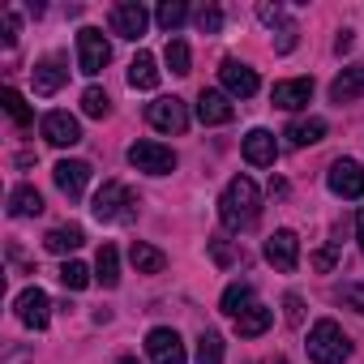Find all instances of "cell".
I'll use <instances>...</instances> for the list:
<instances>
[{
    "mask_svg": "<svg viewBox=\"0 0 364 364\" xmlns=\"http://www.w3.org/2000/svg\"><path fill=\"white\" fill-rule=\"evenodd\" d=\"M163 60H167V69H171L176 77L193 73V56H189V43H185V39H167V52H163Z\"/></svg>",
    "mask_w": 364,
    "mask_h": 364,
    "instance_id": "83f0119b",
    "label": "cell"
},
{
    "mask_svg": "<svg viewBox=\"0 0 364 364\" xmlns=\"http://www.w3.org/2000/svg\"><path fill=\"white\" fill-rule=\"evenodd\" d=\"M270 99H274V107H283V112H296V107H304V103L313 99V77H291V82H274Z\"/></svg>",
    "mask_w": 364,
    "mask_h": 364,
    "instance_id": "4fadbf2b",
    "label": "cell"
},
{
    "mask_svg": "<svg viewBox=\"0 0 364 364\" xmlns=\"http://www.w3.org/2000/svg\"><path fill=\"white\" fill-rule=\"evenodd\" d=\"M257 18H262V22H266L270 31H274V26H287V22H283V9H279V5H257Z\"/></svg>",
    "mask_w": 364,
    "mask_h": 364,
    "instance_id": "8d00e7d4",
    "label": "cell"
},
{
    "mask_svg": "<svg viewBox=\"0 0 364 364\" xmlns=\"http://www.w3.org/2000/svg\"><path fill=\"white\" fill-rule=\"evenodd\" d=\"M146 355H150L154 364H189V360H185V343H180V334L167 330V326H154V330L146 334Z\"/></svg>",
    "mask_w": 364,
    "mask_h": 364,
    "instance_id": "ba28073f",
    "label": "cell"
},
{
    "mask_svg": "<svg viewBox=\"0 0 364 364\" xmlns=\"http://www.w3.org/2000/svg\"><path fill=\"white\" fill-rule=\"evenodd\" d=\"M146 22H150V14L137 5V0H124V5L112 9V31H116L120 39H133V43H137V39L146 35Z\"/></svg>",
    "mask_w": 364,
    "mask_h": 364,
    "instance_id": "8fae6325",
    "label": "cell"
},
{
    "mask_svg": "<svg viewBox=\"0 0 364 364\" xmlns=\"http://www.w3.org/2000/svg\"><path fill=\"white\" fill-rule=\"evenodd\" d=\"M219 309H223L228 317H240L245 309H253V287H249V283H232V287L223 291V300H219Z\"/></svg>",
    "mask_w": 364,
    "mask_h": 364,
    "instance_id": "4316f807",
    "label": "cell"
},
{
    "mask_svg": "<svg viewBox=\"0 0 364 364\" xmlns=\"http://www.w3.org/2000/svg\"><path fill=\"white\" fill-rule=\"evenodd\" d=\"M129 262L137 266V274H159V270L167 266V257H163L154 245H146V240H133V249H129Z\"/></svg>",
    "mask_w": 364,
    "mask_h": 364,
    "instance_id": "d4e9b609",
    "label": "cell"
},
{
    "mask_svg": "<svg viewBox=\"0 0 364 364\" xmlns=\"http://www.w3.org/2000/svg\"><path fill=\"white\" fill-rule=\"evenodd\" d=\"M107 107H112V99H107L99 86H86V95H82V112H86V116H95V120H103V116H107Z\"/></svg>",
    "mask_w": 364,
    "mask_h": 364,
    "instance_id": "4dcf8cb0",
    "label": "cell"
},
{
    "mask_svg": "<svg viewBox=\"0 0 364 364\" xmlns=\"http://www.w3.org/2000/svg\"><path fill=\"white\" fill-rule=\"evenodd\" d=\"M334 257H338V245H330V249L313 253V266H317V270H330V266H334Z\"/></svg>",
    "mask_w": 364,
    "mask_h": 364,
    "instance_id": "f35d334b",
    "label": "cell"
},
{
    "mask_svg": "<svg viewBox=\"0 0 364 364\" xmlns=\"http://www.w3.org/2000/svg\"><path fill=\"white\" fill-rule=\"evenodd\" d=\"M146 120L159 129V133H185L189 129V103L185 99H154L150 107H146Z\"/></svg>",
    "mask_w": 364,
    "mask_h": 364,
    "instance_id": "8992f818",
    "label": "cell"
},
{
    "mask_svg": "<svg viewBox=\"0 0 364 364\" xmlns=\"http://www.w3.org/2000/svg\"><path fill=\"white\" fill-rule=\"evenodd\" d=\"M219 77H223V86L232 90V95H240V99H249V95H257V73L249 69V65H240V60H223V69H219Z\"/></svg>",
    "mask_w": 364,
    "mask_h": 364,
    "instance_id": "9a60e30c",
    "label": "cell"
},
{
    "mask_svg": "<svg viewBox=\"0 0 364 364\" xmlns=\"http://www.w3.org/2000/svg\"><path fill=\"white\" fill-rule=\"evenodd\" d=\"M129 163L137 171H146V176H167V171H176V150L163 146V141H133Z\"/></svg>",
    "mask_w": 364,
    "mask_h": 364,
    "instance_id": "277c9868",
    "label": "cell"
},
{
    "mask_svg": "<svg viewBox=\"0 0 364 364\" xmlns=\"http://www.w3.org/2000/svg\"><path fill=\"white\" fill-rule=\"evenodd\" d=\"M347 355H351V338L343 334L338 321L321 317V321L309 330V360H313V364H343Z\"/></svg>",
    "mask_w": 364,
    "mask_h": 364,
    "instance_id": "7a4b0ae2",
    "label": "cell"
},
{
    "mask_svg": "<svg viewBox=\"0 0 364 364\" xmlns=\"http://www.w3.org/2000/svg\"><path fill=\"white\" fill-rule=\"evenodd\" d=\"M257 210H262V193H257L253 180H249V176L228 180V189H223V198H219V219H223V228H228V232H245V228L257 223Z\"/></svg>",
    "mask_w": 364,
    "mask_h": 364,
    "instance_id": "6da1fadb",
    "label": "cell"
},
{
    "mask_svg": "<svg viewBox=\"0 0 364 364\" xmlns=\"http://www.w3.org/2000/svg\"><path fill=\"white\" fill-rule=\"evenodd\" d=\"M210 253H215L219 266H232V262H236V249H232L228 240H210Z\"/></svg>",
    "mask_w": 364,
    "mask_h": 364,
    "instance_id": "74e56055",
    "label": "cell"
},
{
    "mask_svg": "<svg viewBox=\"0 0 364 364\" xmlns=\"http://www.w3.org/2000/svg\"><path fill=\"white\" fill-rule=\"evenodd\" d=\"M270 321H274V313H270L266 304H253V309H245V313L236 317V334H240V338H257V334L270 330Z\"/></svg>",
    "mask_w": 364,
    "mask_h": 364,
    "instance_id": "cb8c5ba5",
    "label": "cell"
},
{
    "mask_svg": "<svg viewBox=\"0 0 364 364\" xmlns=\"http://www.w3.org/2000/svg\"><path fill=\"white\" fill-rule=\"evenodd\" d=\"M283 309H287V313H283V317H287V326H300V321H304V304H300V296H296V291L283 300Z\"/></svg>",
    "mask_w": 364,
    "mask_h": 364,
    "instance_id": "d590c367",
    "label": "cell"
},
{
    "mask_svg": "<svg viewBox=\"0 0 364 364\" xmlns=\"http://www.w3.org/2000/svg\"><path fill=\"white\" fill-rule=\"evenodd\" d=\"M266 262L279 266V270H296L300 266V240H296V232H274L266 240Z\"/></svg>",
    "mask_w": 364,
    "mask_h": 364,
    "instance_id": "7c38bea8",
    "label": "cell"
},
{
    "mask_svg": "<svg viewBox=\"0 0 364 364\" xmlns=\"http://www.w3.org/2000/svg\"><path fill=\"white\" fill-rule=\"evenodd\" d=\"M296 48V26L287 22V26H279V52H291Z\"/></svg>",
    "mask_w": 364,
    "mask_h": 364,
    "instance_id": "ab89813d",
    "label": "cell"
},
{
    "mask_svg": "<svg viewBox=\"0 0 364 364\" xmlns=\"http://www.w3.org/2000/svg\"><path fill=\"white\" fill-rule=\"evenodd\" d=\"M116 364H141V360H137V355H120Z\"/></svg>",
    "mask_w": 364,
    "mask_h": 364,
    "instance_id": "ee69618b",
    "label": "cell"
},
{
    "mask_svg": "<svg viewBox=\"0 0 364 364\" xmlns=\"http://www.w3.org/2000/svg\"><path fill=\"white\" fill-rule=\"evenodd\" d=\"M326 185H330L334 198H364V167L355 159H334Z\"/></svg>",
    "mask_w": 364,
    "mask_h": 364,
    "instance_id": "52a82bcc",
    "label": "cell"
},
{
    "mask_svg": "<svg viewBox=\"0 0 364 364\" xmlns=\"http://www.w3.org/2000/svg\"><path fill=\"white\" fill-rule=\"evenodd\" d=\"M232 116H236V107L228 103L223 90H202L198 95V120L202 124H228Z\"/></svg>",
    "mask_w": 364,
    "mask_h": 364,
    "instance_id": "2e32d148",
    "label": "cell"
},
{
    "mask_svg": "<svg viewBox=\"0 0 364 364\" xmlns=\"http://www.w3.org/2000/svg\"><path fill=\"white\" fill-rule=\"evenodd\" d=\"M82 245H86V232H82L77 223L52 228V232L43 236V249H48V253H73V249H82Z\"/></svg>",
    "mask_w": 364,
    "mask_h": 364,
    "instance_id": "44dd1931",
    "label": "cell"
},
{
    "mask_svg": "<svg viewBox=\"0 0 364 364\" xmlns=\"http://www.w3.org/2000/svg\"><path fill=\"white\" fill-rule=\"evenodd\" d=\"M9 215H14V219H35V215H43L39 189H35V185H18V189L9 193Z\"/></svg>",
    "mask_w": 364,
    "mask_h": 364,
    "instance_id": "ffe728a7",
    "label": "cell"
},
{
    "mask_svg": "<svg viewBox=\"0 0 364 364\" xmlns=\"http://www.w3.org/2000/svg\"><path fill=\"white\" fill-rule=\"evenodd\" d=\"M279 364H287V360H279Z\"/></svg>",
    "mask_w": 364,
    "mask_h": 364,
    "instance_id": "f6af8a7d",
    "label": "cell"
},
{
    "mask_svg": "<svg viewBox=\"0 0 364 364\" xmlns=\"http://www.w3.org/2000/svg\"><path fill=\"white\" fill-rule=\"evenodd\" d=\"M283 137H287L291 146H317V141L326 137V120H321V116H309V120H291Z\"/></svg>",
    "mask_w": 364,
    "mask_h": 364,
    "instance_id": "603a6c76",
    "label": "cell"
},
{
    "mask_svg": "<svg viewBox=\"0 0 364 364\" xmlns=\"http://www.w3.org/2000/svg\"><path fill=\"white\" fill-rule=\"evenodd\" d=\"M95 279H99L103 287H116V283H120V253H116L112 245L99 249V257H95Z\"/></svg>",
    "mask_w": 364,
    "mask_h": 364,
    "instance_id": "484cf974",
    "label": "cell"
},
{
    "mask_svg": "<svg viewBox=\"0 0 364 364\" xmlns=\"http://www.w3.org/2000/svg\"><path fill=\"white\" fill-rule=\"evenodd\" d=\"M52 176H56V189H60L69 202H77V198L86 193V185H90V163H82V159H60V163L52 167Z\"/></svg>",
    "mask_w": 364,
    "mask_h": 364,
    "instance_id": "9c48e42d",
    "label": "cell"
},
{
    "mask_svg": "<svg viewBox=\"0 0 364 364\" xmlns=\"http://www.w3.org/2000/svg\"><path fill=\"white\" fill-rule=\"evenodd\" d=\"M274 154H279V141H274L270 129H253V133L245 137V159H249L253 167H270Z\"/></svg>",
    "mask_w": 364,
    "mask_h": 364,
    "instance_id": "e0dca14e",
    "label": "cell"
},
{
    "mask_svg": "<svg viewBox=\"0 0 364 364\" xmlns=\"http://www.w3.org/2000/svg\"><path fill=\"white\" fill-rule=\"evenodd\" d=\"M69 82V69H65V60H39L35 65V95H56L60 86Z\"/></svg>",
    "mask_w": 364,
    "mask_h": 364,
    "instance_id": "ac0fdd59",
    "label": "cell"
},
{
    "mask_svg": "<svg viewBox=\"0 0 364 364\" xmlns=\"http://www.w3.org/2000/svg\"><path fill=\"white\" fill-rule=\"evenodd\" d=\"M14 43H18V18L5 14V48H14Z\"/></svg>",
    "mask_w": 364,
    "mask_h": 364,
    "instance_id": "60d3db41",
    "label": "cell"
},
{
    "mask_svg": "<svg viewBox=\"0 0 364 364\" xmlns=\"http://www.w3.org/2000/svg\"><path fill=\"white\" fill-rule=\"evenodd\" d=\"M355 240H360V249H364V210L355 215Z\"/></svg>",
    "mask_w": 364,
    "mask_h": 364,
    "instance_id": "7bdbcfd3",
    "label": "cell"
},
{
    "mask_svg": "<svg viewBox=\"0 0 364 364\" xmlns=\"http://www.w3.org/2000/svg\"><path fill=\"white\" fill-rule=\"evenodd\" d=\"M43 137L52 146H77L82 141V124L69 116V112H48L43 116Z\"/></svg>",
    "mask_w": 364,
    "mask_h": 364,
    "instance_id": "5bb4252c",
    "label": "cell"
},
{
    "mask_svg": "<svg viewBox=\"0 0 364 364\" xmlns=\"http://www.w3.org/2000/svg\"><path fill=\"white\" fill-rule=\"evenodd\" d=\"M351 43H355V39H351V31H338V39H334V52H338V56H343V52H351Z\"/></svg>",
    "mask_w": 364,
    "mask_h": 364,
    "instance_id": "b9f144b4",
    "label": "cell"
},
{
    "mask_svg": "<svg viewBox=\"0 0 364 364\" xmlns=\"http://www.w3.org/2000/svg\"><path fill=\"white\" fill-rule=\"evenodd\" d=\"M198 31H202V35H219V31H223V9H215V5L202 9V14H198Z\"/></svg>",
    "mask_w": 364,
    "mask_h": 364,
    "instance_id": "e575fe53",
    "label": "cell"
},
{
    "mask_svg": "<svg viewBox=\"0 0 364 364\" xmlns=\"http://www.w3.org/2000/svg\"><path fill=\"white\" fill-rule=\"evenodd\" d=\"M112 60V48H107V39H103V31H95V26H82L77 31V69L82 73H103V65Z\"/></svg>",
    "mask_w": 364,
    "mask_h": 364,
    "instance_id": "5b68a950",
    "label": "cell"
},
{
    "mask_svg": "<svg viewBox=\"0 0 364 364\" xmlns=\"http://www.w3.org/2000/svg\"><path fill=\"white\" fill-rule=\"evenodd\" d=\"M198 364H223V338L215 330H206L198 338Z\"/></svg>",
    "mask_w": 364,
    "mask_h": 364,
    "instance_id": "f546056e",
    "label": "cell"
},
{
    "mask_svg": "<svg viewBox=\"0 0 364 364\" xmlns=\"http://www.w3.org/2000/svg\"><path fill=\"white\" fill-rule=\"evenodd\" d=\"M360 95H364V60L351 65V69H343V73L334 77V86H330V99H334V103H351V99H360Z\"/></svg>",
    "mask_w": 364,
    "mask_h": 364,
    "instance_id": "d6986e66",
    "label": "cell"
},
{
    "mask_svg": "<svg viewBox=\"0 0 364 364\" xmlns=\"http://www.w3.org/2000/svg\"><path fill=\"white\" fill-rule=\"evenodd\" d=\"M14 309H18V317H22L31 330H43V326L52 321V300H48L43 287H26V291L14 300Z\"/></svg>",
    "mask_w": 364,
    "mask_h": 364,
    "instance_id": "30bf717a",
    "label": "cell"
},
{
    "mask_svg": "<svg viewBox=\"0 0 364 364\" xmlns=\"http://www.w3.org/2000/svg\"><path fill=\"white\" fill-rule=\"evenodd\" d=\"M129 86H133V90H154V86H159V65H154L150 52H137V56H133V65H129Z\"/></svg>",
    "mask_w": 364,
    "mask_h": 364,
    "instance_id": "7402d4cb",
    "label": "cell"
},
{
    "mask_svg": "<svg viewBox=\"0 0 364 364\" xmlns=\"http://www.w3.org/2000/svg\"><path fill=\"white\" fill-rule=\"evenodd\" d=\"M133 193H129V185H120V180H107V185L95 193V202H90V215L99 219V223H129L133 219Z\"/></svg>",
    "mask_w": 364,
    "mask_h": 364,
    "instance_id": "3957f363",
    "label": "cell"
},
{
    "mask_svg": "<svg viewBox=\"0 0 364 364\" xmlns=\"http://www.w3.org/2000/svg\"><path fill=\"white\" fill-rule=\"evenodd\" d=\"M185 18H189V5H185V0H163V5H159V14H154V22H159L167 35L185 26Z\"/></svg>",
    "mask_w": 364,
    "mask_h": 364,
    "instance_id": "f1b7e54d",
    "label": "cell"
},
{
    "mask_svg": "<svg viewBox=\"0 0 364 364\" xmlns=\"http://www.w3.org/2000/svg\"><path fill=\"white\" fill-rule=\"evenodd\" d=\"M334 296H338L347 309L364 313V283H338V287H334Z\"/></svg>",
    "mask_w": 364,
    "mask_h": 364,
    "instance_id": "836d02e7",
    "label": "cell"
},
{
    "mask_svg": "<svg viewBox=\"0 0 364 364\" xmlns=\"http://www.w3.org/2000/svg\"><path fill=\"white\" fill-rule=\"evenodd\" d=\"M60 283H65L69 291H82V287H90V270H86L82 262H65V266H60Z\"/></svg>",
    "mask_w": 364,
    "mask_h": 364,
    "instance_id": "1f68e13d",
    "label": "cell"
},
{
    "mask_svg": "<svg viewBox=\"0 0 364 364\" xmlns=\"http://www.w3.org/2000/svg\"><path fill=\"white\" fill-rule=\"evenodd\" d=\"M0 99H5V112H9V116H14L18 124H31V120H35V116H31V107H26V99H22V95H18L14 86H9L5 95H0Z\"/></svg>",
    "mask_w": 364,
    "mask_h": 364,
    "instance_id": "d6a6232c",
    "label": "cell"
}]
</instances>
